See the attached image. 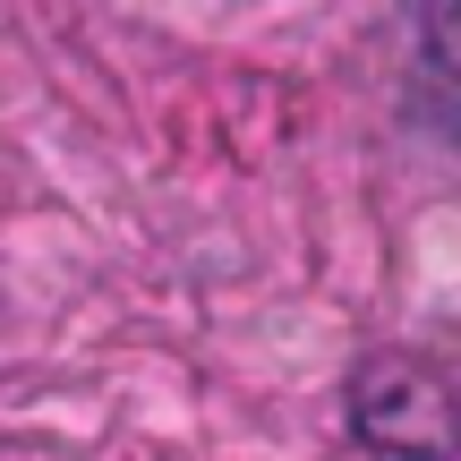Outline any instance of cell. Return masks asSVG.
I'll return each instance as SVG.
<instances>
[{"label": "cell", "mask_w": 461, "mask_h": 461, "mask_svg": "<svg viewBox=\"0 0 461 461\" xmlns=\"http://www.w3.org/2000/svg\"><path fill=\"white\" fill-rule=\"evenodd\" d=\"M350 419L376 453H411V461H436L453 436V402H445V376L419 359H376L350 393Z\"/></svg>", "instance_id": "obj_1"}]
</instances>
